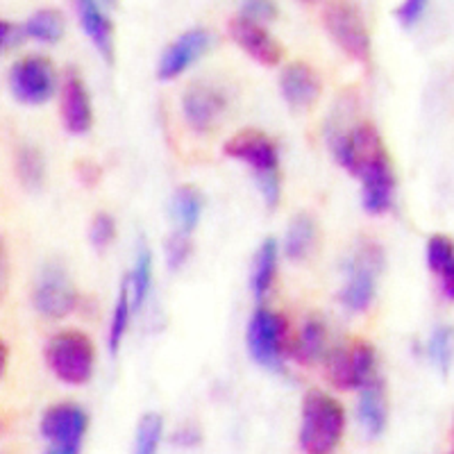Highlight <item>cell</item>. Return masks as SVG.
Listing matches in <instances>:
<instances>
[{"instance_id":"obj_26","label":"cell","mask_w":454,"mask_h":454,"mask_svg":"<svg viewBox=\"0 0 454 454\" xmlns=\"http://www.w3.org/2000/svg\"><path fill=\"white\" fill-rule=\"evenodd\" d=\"M129 311H132V305H129L128 279L123 278V282L119 286V295H116V305H114L112 323H109V352L112 355H116L121 343H123V336L129 325Z\"/></svg>"},{"instance_id":"obj_6","label":"cell","mask_w":454,"mask_h":454,"mask_svg":"<svg viewBox=\"0 0 454 454\" xmlns=\"http://www.w3.org/2000/svg\"><path fill=\"white\" fill-rule=\"evenodd\" d=\"M323 23L348 57L362 64L371 62V32L359 7L352 3H330L323 7Z\"/></svg>"},{"instance_id":"obj_22","label":"cell","mask_w":454,"mask_h":454,"mask_svg":"<svg viewBox=\"0 0 454 454\" xmlns=\"http://www.w3.org/2000/svg\"><path fill=\"white\" fill-rule=\"evenodd\" d=\"M202 207H205V198H202V193L198 192L196 186H180V189L173 193L170 214L176 218L177 232L192 234V230L198 225V221H200Z\"/></svg>"},{"instance_id":"obj_33","label":"cell","mask_w":454,"mask_h":454,"mask_svg":"<svg viewBox=\"0 0 454 454\" xmlns=\"http://www.w3.org/2000/svg\"><path fill=\"white\" fill-rule=\"evenodd\" d=\"M278 14V7L273 5V3H262V0H257V3H246V5L241 7V16H246V19H253V21L262 23V19L266 21V19H273V16Z\"/></svg>"},{"instance_id":"obj_24","label":"cell","mask_w":454,"mask_h":454,"mask_svg":"<svg viewBox=\"0 0 454 454\" xmlns=\"http://www.w3.org/2000/svg\"><path fill=\"white\" fill-rule=\"evenodd\" d=\"M125 279H128L129 289V305H132V309H139L148 298L150 286H153V254H150L145 243H141L139 250H137L132 273Z\"/></svg>"},{"instance_id":"obj_19","label":"cell","mask_w":454,"mask_h":454,"mask_svg":"<svg viewBox=\"0 0 454 454\" xmlns=\"http://www.w3.org/2000/svg\"><path fill=\"white\" fill-rule=\"evenodd\" d=\"M427 266L432 273L441 279V289H443L445 298H454V254H452V241L443 234L429 239L427 243Z\"/></svg>"},{"instance_id":"obj_4","label":"cell","mask_w":454,"mask_h":454,"mask_svg":"<svg viewBox=\"0 0 454 454\" xmlns=\"http://www.w3.org/2000/svg\"><path fill=\"white\" fill-rule=\"evenodd\" d=\"M46 362L52 375L68 387L87 384L96 366V348L87 334L75 330L57 332L46 346Z\"/></svg>"},{"instance_id":"obj_15","label":"cell","mask_w":454,"mask_h":454,"mask_svg":"<svg viewBox=\"0 0 454 454\" xmlns=\"http://www.w3.org/2000/svg\"><path fill=\"white\" fill-rule=\"evenodd\" d=\"M62 123L71 135H87L93 125V109L87 84L75 71H68L64 78Z\"/></svg>"},{"instance_id":"obj_2","label":"cell","mask_w":454,"mask_h":454,"mask_svg":"<svg viewBox=\"0 0 454 454\" xmlns=\"http://www.w3.org/2000/svg\"><path fill=\"white\" fill-rule=\"evenodd\" d=\"M225 155L243 161L253 168L257 177L259 192L269 207H275L282 193V176H279V153L275 141L262 129H241L232 139L225 141Z\"/></svg>"},{"instance_id":"obj_17","label":"cell","mask_w":454,"mask_h":454,"mask_svg":"<svg viewBox=\"0 0 454 454\" xmlns=\"http://www.w3.org/2000/svg\"><path fill=\"white\" fill-rule=\"evenodd\" d=\"M78 16L80 23H82L84 32L91 39V43L96 46V51L103 55V59L107 64L114 62V55H116V36H114V23L105 10L91 0H82L78 3Z\"/></svg>"},{"instance_id":"obj_38","label":"cell","mask_w":454,"mask_h":454,"mask_svg":"<svg viewBox=\"0 0 454 454\" xmlns=\"http://www.w3.org/2000/svg\"><path fill=\"white\" fill-rule=\"evenodd\" d=\"M10 35H12V27L7 26V23L3 21V19H0V48L5 46L7 39H10Z\"/></svg>"},{"instance_id":"obj_31","label":"cell","mask_w":454,"mask_h":454,"mask_svg":"<svg viewBox=\"0 0 454 454\" xmlns=\"http://www.w3.org/2000/svg\"><path fill=\"white\" fill-rule=\"evenodd\" d=\"M189 254H192V239H189V234L176 230L166 241V262H168L170 269L177 270L184 266Z\"/></svg>"},{"instance_id":"obj_16","label":"cell","mask_w":454,"mask_h":454,"mask_svg":"<svg viewBox=\"0 0 454 454\" xmlns=\"http://www.w3.org/2000/svg\"><path fill=\"white\" fill-rule=\"evenodd\" d=\"M279 87H282L284 100L295 109L309 107L320 96L318 73L305 62H291L289 67L284 68Z\"/></svg>"},{"instance_id":"obj_25","label":"cell","mask_w":454,"mask_h":454,"mask_svg":"<svg viewBox=\"0 0 454 454\" xmlns=\"http://www.w3.org/2000/svg\"><path fill=\"white\" fill-rule=\"evenodd\" d=\"M23 35H27L35 42L55 43L64 35V16L52 7L46 10H36L35 14L23 23Z\"/></svg>"},{"instance_id":"obj_36","label":"cell","mask_w":454,"mask_h":454,"mask_svg":"<svg viewBox=\"0 0 454 454\" xmlns=\"http://www.w3.org/2000/svg\"><path fill=\"white\" fill-rule=\"evenodd\" d=\"M46 454H80V448H68V445H52Z\"/></svg>"},{"instance_id":"obj_35","label":"cell","mask_w":454,"mask_h":454,"mask_svg":"<svg viewBox=\"0 0 454 454\" xmlns=\"http://www.w3.org/2000/svg\"><path fill=\"white\" fill-rule=\"evenodd\" d=\"M7 284V253H5V243H3V237H0V295L5 291Z\"/></svg>"},{"instance_id":"obj_34","label":"cell","mask_w":454,"mask_h":454,"mask_svg":"<svg viewBox=\"0 0 454 454\" xmlns=\"http://www.w3.org/2000/svg\"><path fill=\"white\" fill-rule=\"evenodd\" d=\"M173 441L180 445H196L198 441H200V432H198L196 427H192V425H184V427L180 429V432H176V436H173Z\"/></svg>"},{"instance_id":"obj_14","label":"cell","mask_w":454,"mask_h":454,"mask_svg":"<svg viewBox=\"0 0 454 454\" xmlns=\"http://www.w3.org/2000/svg\"><path fill=\"white\" fill-rule=\"evenodd\" d=\"M225 96L209 84H193L182 98V112H184L186 123L192 125L196 132L212 129L225 112Z\"/></svg>"},{"instance_id":"obj_27","label":"cell","mask_w":454,"mask_h":454,"mask_svg":"<svg viewBox=\"0 0 454 454\" xmlns=\"http://www.w3.org/2000/svg\"><path fill=\"white\" fill-rule=\"evenodd\" d=\"M161 434H164V420L160 413H145L137 427L135 454H157Z\"/></svg>"},{"instance_id":"obj_1","label":"cell","mask_w":454,"mask_h":454,"mask_svg":"<svg viewBox=\"0 0 454 454\" xmlns=\"http://www.w3.org/2000/svg\"><path fill=\"white\" fill-rule=\"evenodd\" d=\"M330 145L339 164L362 180V202L366 212H388L395 193V176L391 155L375 125L371 121H359L348 129H336V135L330 137Z\"/></svg>"},{"instance_id":"obj_23","label":"cell","mask_w":454,"mask_h":454,"mask_svg":"<svg viewBox=\"0 0 454 454\" xmlns=\"http://www.w3.org/2000/svg\"><path fill=\"white\" fill-rule=\"evenodd\" d=\"M325 346H327L325 323L314 316V318L307 320L305 325H302V330H300L298 340H295V346H294V356L300 364H307V366H309V364H314L316 359L323 356Z\"/></svg>"},{"instance_id":"obj_13","label":"cell","mask_w":454,"mask_h":454,"mask_svg":"<svg viewBox=\"0 0 454 454\" xmlns=\"http://www.w3.org/2000/svg\"><path fill=\"white\" fill-rule=\"evenodd\" d=\"M209 42H212V35L205 27H192V30L182 32L176 42L161 52L157 75L161 80H173L182 75L207 51Z\"/></svg>"},{"instance_id":"obj_20","label":"cell","mask_w":454,"mask_h":454,"mask_svg":"<svg viewBox=\"0 0 454 454\" xmlns=\"http://www.w3.org/2000/svg\"><path fill=\"white\" fill-rule=\"evenodd\" d=\"M316 239H318V230L309 214H298L291 221L289 230H286V239H284V253L294 262H302L309 257L316 248Z\"/></svg>"},{"instance_id":"obj_5","label":"cell","mask_w":454,"mask_h":454,"mask_svg":"<svg viewBox=\"0 0 454 454\" xmlns=\"http://www.w3.org/2000/svg\"><path fill=\"white\" fill-rule=\"evenodd\" d=\"M384 266L382 248L372 241H362L346 263V282L340 302L350 311H366L377 291V278Z\"/></svg>"},{"instance_id":"obj_11","label":"cell","mask_w":454,"mask_h":454,"mask_svg":"<svg viewBox=\"0 0 454 454\" xmlns=\"http://www.w3.org/2000/svg\"><path fill=\"white\" fill-rule=\"evenodd\" d=\"M89 427V416L80 404L59 403L46 409L42 419L43 439L52 445H68V448H80L84 434Z\"/></svg>"},{"instance_id":"obj_30","label":"cell","mask_w":454,"mask_h":454,"mask_svg":"<svg viewBox=\"0 0 454 454\" xmlns=\"http://www.w3.org/2000/svg\"><path fill=\"white\" fill-rule=\"evenodd\" d=\"M427 350L436 366L443 368V371L450 366V359H452V332H450V327H436L434 330Z\"/></svg>"},{"instance_id":"obj_37","label":"cell","mask_w":454,"mask_h":454,"mask_svg":"<svg viewBox=\"0 0 454 454\" xmlns=\"http://www.w3.org/2000/svg\"><path fill=\"white\" fill-rule=\"evenodd\" d=\"M5 368H7V346H5V340L0 339V377L5 375Z\"/></svg>"},{"instance_id":"obj_18","label":"cell","mask_w":454,"mask_h":454,"mask_svg":"<svg viewBox=\"0 0 454 454\" xmlns=\"http://www.w3.org/2000/svg\"><path fill=\"white\" fill-rule=\"evenodd\" d=\"M388 420V397L387 387L380 377H372L366 387H362V397H359V423L364 432L375 439L387 429Z\"/></svg>"},{"instance_id":"obj_3","label":"cell","mask_w":454,"mask_h":454,"mask_svg":"<svg viewBox=\"0 0 454 454\" xmlns=\"http://www.w3.org/2000/svg\"><path fill=\"white\" fill-rule=\"evenodd\" d=\"M346 429L343 404L330 393L311 388L302 403L300 445L307 454H330L340 443Z\"/></svg>"},{"instance_id":"obj_32","label":"cell","mask_w":454,"mask_h":454,"mask_svg":"<svg viewBox=\"0 0 454 454\" xmlns=\"http://www.w3.org/2000/svg\"><path fill=\"white\" fill-rule=\"evenodd\" d=\"M425 10H427V3H425V0H407V3H403V5L397 7L395 16L397 21L403 23L404 27H411L413 23H419V19L425 14Z\"/></svg>"},{"instance_id":"obj_12","label":"cell","mask_w":454,"mask_h":454,"mask_svg":"<svg viewBox=\"0 0 454 454\" xmlns=\"http://www.w3.org/2000/svg\"><path fill=\"white\" fill-rule=\"evenodd\" d=\"M230 35H232L234 42L248 52L253 59H257L259 64H266V67H275V64L282 62L284 48L279 46V42L266 30L263 23L253 21V19H246V16H234L232 23H230Z\"/></svg>"},{"instance_id":"obj_28","label":"cell","mask_w":454,"mask_h":454,"mask_svg":"<svg viewBox=\"0 0 454 454\" xmlns=\"http://www.w3.org/2000/svg\"><path fill=\"white\" fill-rule=\"evenodd\" d=\"M16 168H19V176L26 184L39 186L43 182L46 164H43L42 153L32 148V145H23L21 153H19V160H16Z\"/></svg>"},{"instance_id":"obj_10","label":"cell","mask_w":454,"mask_h":454,"mask_svg":"<svg viewBox=\"0 0 454 454\" xmlns=\"http://www.w3.org/2000/svg\"><path fill=\"white\" fill-rule=\"evenodd\" d=\"M35 307L46 318H64L78 307V291L59 263H48L35 286Z\"/></svg>"},{"instance_id":"obj_29","label":"cell","mask_w":454,"mask_h":454,"mask_svg":"<svg viewBox=\"0 0 454 454\" xmlns=\"http://www.w3.org/2000/svg\"><path fill=\"white\" fill-rule=\"evenodd\" d=\"M114 237H116V221H114L112 214H96L91 227H89V241L93 243V248L105 250L114 241Z\"/></svg>"},{"instance_id":"obj_21","label":"cell","mask_w":454,"mask_h":454,"mask_svg":"<svg viewBox=\"0 0 454 454\" xmlns=\"http://www.w3.org/2000/svg\"><path fill=\"white\" fill-rule=\"evenodd\" d=\"M278 241H275V239H266V241L259 246L257 254H254L253 275H250V284H253L254 298L257 300L266 298V294H269L270 286H273L275 273H278Z\"/></svg>"},{"instance_id":"obj_7","label":"cell","mask_w":454,"mask_h":454,"mask_svg":"<svg viewBox=\"0 0 454 454\" xmlns=\"http://www.w3.org/2000/svg\"><path fill=\"white\" fill-rule=\"evenodd\" d=\"M377 368L375 348L364 339L348 340L336 348L327 359V377L343 391L362 388L371 382Z\"/></svg>"},{"instance_id":"obj_9","label":"cell","mask_w":454,"mask_h":454,"mask_svg":"<svg viewBox=\"0 0 454 454\" xmlns=\"http://www.w3.org/2000/svg\"><path fill=\"white\" fill-rule=\"evenodd\" d=\"M286 320L270 309L259 307L248 325V350L254 362L270 371L282 368V348Z\"/></svg>"},{"instance_id":"obj_8","label":"cell","mask_w":454,"mask_h":454,"mask_svg":"<svg viewBox=\"0 0 454 454\" xmlns=\"http://www.w3.org/2000/svg\"><path fill=\"white\" fill-rule=\"evenodd\" d=\"M57 71L51 59L42 55H27L16 59L10 68V89L16 100L26 105H42L52 96Z\"/></svg>"}]
</instances>
